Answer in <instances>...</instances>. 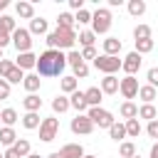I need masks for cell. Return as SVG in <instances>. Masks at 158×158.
Returning a JSON list of instances; mask_svg holds the SVG:
<instances>
[{"label": "cell", "mask_w": 158, "mask_h": 158, "mask_svg": "<svg viewBox=\"0 0 158 158\" xmlns=\"http://www.w3.org/2000/svg\"><path fill=\"white\" fill-rule=\"evenodd\" d=\"M77 42V32L74 30H67V27H57L54 32H47V49H69L74 47Z\"/></svg>", "instance_id": "obj_2"}, {"label": "cell", "mask_w": 158, "mask_h": 158, "mask_svg": "<svg viewBox=\"0 0 158 158\" xmlns=\"http://www.w3.org/2000/svg\"><path fill=\"white\" fill-rule=\"evenodd\" d=\"M84 158H99V156H84Z\"/></svg>", "instance_id": "obj_55"}, {"label": "cell", "mask_w": 158, "mask_h": 158, "mask_svg": "<svg viewBox=\"0 0 158 158\" xmlns=\"http://www.w3.org/2000/svg\"><path fill=\"white\" fill-rule=\"evenodd\" d=\"M123 0H109V7H121Z\"/></svg>", "instance_id": "obj_51"}, {"label": "cell", "mask_w": 158, "mask_h": 158, "mask_svg": "<svg viewBox=\"0 0 158 158\" xmlns=\"http://www.w3.org/2000/svg\"><path fill=\"white\" fill-rule=\"evenodd\" d=\"M12 44H15L17 54H25V52H30V49H32V35H30V30H25V27H17V30L12 32Z\"/></svg>", "instance_id": "obj_7"}, {"label": "cell", "mask_w": 158, "mask_h": 158, "mask_svg": "<svg viewBox=\"0 0 158 158\" xmlns=\"http://www.w3.org/2000/svg\"><path fill=\"white\" fill-rule=\"evenodd\" d=\"M74 20H77L79 25H86V22H91V12H89V10H79V12L74 15Z\"/></svg>", "instance_id": "obj_43"}, {"label": "cell", "mask_w": 158, "mask_h": 158, "mask_svg": "<svg viewBox=\"0 0 158 158\" xmlns=\"http://www.w3.org/2000/svg\"><path fill=\"white\" fill-rule=\"evenodd\" d=\"M74 79H86L89 77V67H86V62H81V64H77L74 67V74H72Z\"/></svg>", "instance_id": "obj_41"}, {"label": "cell", "mask_w": 158, "mask_h": 158, "mask_svg": "<svg viewBox=\"0 0 158 158\" xmlns=\"http://www.w3.org/2000/svg\"><path fill=\"white\" fill-rule=\"evenodd\" d=\"M12 148L17 151V156H20V158H27V156L32 153V151H30V141H27V138H17V143H15Z\"/></svg>", "instance_id": "obj_33"}, {"label": "cell", "mask_w": 158, "mask_h": 158, "mask_svg": "<svg viewBox=\"0 0 158 158\" xmlns=\"http://www.w3.org/2000/svg\"><path fill=\"white\" fill-rule=\"evenodd\" d=\"M7 7V0H0V10H5Z\"/></svg>", "instance_id": "obj_53"}, {"label": "cell", "mask_w": 158, "mask_h": 158, "mask_svg": "<svg viewBox=\"0 0 158 158\" xmlns=\"http://www.w3.org/2000/svg\"><path fill=\"white\" fill-rule=\"evenodd\" d=\"M138 133H141V123H138V118H128V121H126V136L138 138Z\"/></svg>", "instance_id": "obj_36"}, {"label": "cell", "mask_w": 158, "mask_h": 158, "mask_svg": "<svg viewBox=\"0 0 158 158\" xmlns=\"http://www.w3.org/2000/svg\"><path fill=\"white\" fill-rule=\"evenodd\" d=\"M146 133H148L151 138H158V118H156V121H151V123L146 126Z\"/></svg>", "instance_id": "obj_46"}, {"label": "cell", "mask_w": 158, "mask_h": 158, "mask_svg": "<svg viewBox=\"0 0 158 158\" xmlns=\"http://www.w3.org/2000/svg\"><path fill=\"white\" fill-rule=\"evenodd\" d=\"M86 116L94 121V126H99V128H111L116 121H114V114L111 111H106V109H101V106H94V109H89L86 111Z\"/></svg>", "instance_id": "obj_6"}, {"label": "cell", "mask_w": 158, "mask_h": 158, "mask_svg": "<svg viewBox=\"0 0 158 158\" xmlns=\"http://www.w3.org/2000/svg\"><path fill=\"white\" fill-rule=\"evenodd\" d=\"M59 86H62V91H64V94H69V96H72V94L77 91V79H74V77H64V79L59 81Z\"/></svg>", "instance_id": "obj_35"}, {"label": "cell", "mask_w": 158, "mask_h": 158, "mask_svg": "<svg viewBox=\"0 0 158 158\" xmlns=\"http://www.w3.org/2000/svg\"><path fill=\"white\" fill-rule=\"evenodd\" d=\"M118 86H121V79H116L114 74L104 77V79H101V84H99V89H101L104 94H116V91H118Z\"/></svg>", "instance_id": "obj_14"}, {"label": "cell", "mask_w": 158, "mask_h": 158, "mask_svg": "<svg viewBox=\"0 0 158 158\" xmlns=\"http://www.w3.org/2000/svg\"><path fill=\"white\" fill-rule=\"evenodd\" d=\"M0 25H2V27H5L10 35L17 30V25H15V17H10V15H2V17H0Z\"/></svg>", "instance_id": "obj_39"}, {"label": "cell", "mask_w": 158, "mask_h": 158, "mask_svg": "<svg viewBox=\"0 0 158 158\" xmlns=\"http://www.w3.org/2000/svg\"><path fill=\"white\" fill-rule=\"evenodd\" d=\"M69 128H72V133H77V136H89V133L94 131V121H91L86 114H77V116L72 118Z\"/></svg>", "instance_id": "obj_8"}, {"label": "cell", "mask_w": 158, "mask_h": 158, "mask_svg": "<svg viewBox=\"0 0 158 158\" xmlns=\"http://www.w3.org/2000/svg\"><path fill=\"white\" fill-rule=\"evenodd\" d=\"M133 40H151V27L148 25H136L133 27Z\"/></svg>", "instance_id": "obj_37"}, {"label": "cell", "mask_w": 158, "mask_h": 158, "mask_svg": "<svg viewBox=\"0 0 158 158\" xmlns=\"http://www.w3.org/2000/svg\"><path fill=\"white\" fill-rule=\"evenodd\" d=\"M69 7L79 12V10H84V0H69Z\"/></svg>", "instance_id": "obj_48"}, {"label": "cell", "mask_w": 158, "mask_h": 158, "mask_svg": "<svg viewBox=\"0 0 158 158\" xmlns=\"http://www.w3.org/2000/svg\"><path fill=\"white\" fill-rule=\"evenodd\" d=\"M57 133H59V121H57L54 116L42 118V126H40V141L49 143V141H54V138H57Z\"/></svg>", "instance_id": "obj_9"}, {"label": "cell", "mask_w": 158, "mask_h": 158, "mask_svg": "<svg viewBox=\"0 0 158 158\" xmlns=\"http://www.w3.org/2000/svg\"><path fill=\"white\" fill-rule=\"evenodd\" d=\"M141 64H143V57L133 49V52H128L126 57H123V62H121V69L126 72V77H136V72L141 69Z\"/></svg>", "instance_id": "obj_10"}, {"label": "cell", "mask_w": 158, "mask_h": 158, "mask_svg": "<svg viewBox=\"0 0 158 158\" xmlns=\"http://www.w3.org/2000/svg\"><path fill=\"white\" fill-rule=\"evenodd\" d=\"M111 10L109 7H99L96 12H91V32L94 35H106L111 30Z\"/></svg>", "instance_id": "obj_3"}, {"label": "cell", "mask_w": 158, "mask_h": 158, "mask_svg": "<svg viewBox=\"0 0 158 158\" xmlns=\"http://www.w3.org/2000/svg\"><path fill=\"white\" fill-rule=\"evenodd\" d=\"M15 64H17L22 72H25V69H35V67H37V57H35L32 52H25V54H17Z\"/></svg>", "instance_id": "obj_17"}, {"label": "cell", "mask_w": 158, "mask_h": 158, "mask_svg": "<svg viewBox=\"0 0 158 158\" xmlns=\"http://www.w3.org/2000/svg\"><path fill=\"white\" fill-rule=\"evenodd\" d=\"M156 116H158V109H156L153 104H143V106L138 109V118H146L148 123L156 121Z\"/></svg>", "instance_id": "obj_27"}, {"label": "cell", "mask_w": 158, "mask_h": 158, "mask_svg": "<svg viewBox=\"0 0 158 158\" xmlns=\"http://www.w3.org/2000/svg\"><path fill=\"white\" fill-rule=\"evenodd\" d=\"M121 62L123 59H118V57H109V54H99L96 59H94V67L104 74V77H109V74H116L118 69H121Z\"/></svg>", "instance_id": "obj_5"}, {"label": "cell", "mask_w": 158, "mask_h": 158, "mask_svg": "<svg viewBox=\"0 0 158 158\" xmlns=\"http://www.w3.org/2000/svg\"><path fill=\"white\" fill-rule=\"evenodd\" d=\"M20 121H22V126H25L27 131H32V128H40V126H42L40 111H25V116H22Z\"/></svg>", "instance_id": "obj_15"}, {"label": "cell", "mask_w": 158, "mask_h": 158, "mask_svg": "<svg viewBox=\"0 0 158 158\" xmlns=\"http://www.w3.org/2000/svg\"><path fill=\"white\" fill-rule=\"evenodd\" d=\"M59 153H62V158H84L86 156L84 148H81V143H64L59 148Z\"/></svg>", "instance_id": "obj_13"}, {"label": "cell", "mask_w": 158, "mask_h": 158, "mask_svg": "<svg viewBox=\"0 0 158 158\" xmlns=\"http://www.w3.org/2000/svg\"><path fill=\"white\" fill-rule=\"evenodd\" d=\"M77 40H79V44H81V47H94V42H96V35H94L91 30H81V32L77 35Z\"/></svg>", "instance_id": "obj_30"}, {"label": "cell", "mask_w": 158, "mask_h": 158, "mask_svg": "<svg viewBox=\"0 0 158 158\" xmlns=\"http://www.w3.org/2000/svg\"><path fill=\"white\" fill-rule=\"evenodd\" d=\"M133 158H141V156H138V153H136V156H133Z\"/></svg>", "instance_id": "obj_57"}, {"label": "cell", "mask_w": 158, "mask_h": 158, "mask_svg": "<svg viewBox=\"0 0 158 158\" xmlns=\"http://www.w3.org/2000/svg\"><path fill=\"white\" fill-rule=\"evenodd\" d=\"M146 79H148L151 86H158V67H151V69L146 72Z\"/></svg>", "instance_id": "obj_44"}, {"label": "cell", "mask_w": 158, "mask_h": 158, "mask_svg": "<svg viewBox=\"0 0 158 158\" xmlns=\"http://www.w3.org/2000/svg\"><path fill=\"white\" fill-rule=\"evenodd\" d=\"M67 67V54L59 49H44L37 57V74L40 77H59Z\"/></svg>", "instance_id": "obj_1"}, {"label": "cell", "mask_w": 158, "mask_h": 158, "mask_svg": "<svg viewBox=\"0 0 158 158\" xmlns=\"http://www.w3.org/2000/svg\"><path fill=\"white\" fill-rule=\"evenodd\" d=\"M40 84H42L40 74H25V81H22V86L27 89V94H35V91L40 89Z\"/></svg>", "instance_id": "obj_23"}, {"label": "cell", "mask_w": 158, "mask_h": 158, "mask_svg": "<svg viewBox=\"0 0 158 158\" xmlns=\"http://www.w3.org/2000/svg\"><path fill=\"white\" fill-rule=\"evenodd\" d=\"M0 62H2V49H0Z\"/></svg>", "instance_id": "obj_56"}, {"label": "cell", "mask_w": 158, "mask_h": 158, "mask_svg": "<svg viewBox=\"0 0 158 158\" xmlns=\"http://www.w3.org/2000/svg\"><path fill=\"white\" fill-rule=\"evenodd\" d=\"M118 52H121V40H118V37H106V40H104V54L118 57Z\"/></svg>", "instance_id": "obj_20"}, {"label": "cell", "mask_w": 158, "mask_h": 158, "mask_svg": "<svg viewBox=\"0 0 158 158\" xmlns=\"http://www.w3.org/2000/svg\"><path fill=\"white\" fill-rule=\"evenodd\" d=\"M118 153H121V158H133V156H136V146H133L131 141H123V143L118 146Z\"/></svg>", "instance_id": "obj_38"}, {"label": "cell", "mask_w": 158, "mask_h": 158, "mask_svg": "<svg viewBox=\"0 0 158 158\" xmlns=\"http://www.w3.org/2000/svg\"><path fill=\"white\" fill-rule=\"evenodd\" d=\"M81 62H84V59H81V52H77V49H72V52L67 54V64H69L72 69H74L77 64H81Z\"/></svg>", "instance_id": "obj_40"}, {"label": "cell", "mask_w": 158, "mask_h": 158, "mask_svg": "<svg viewBox=\"0 0 158 158\" xmlns=\"http://www.w3.org/2000/svg\"><path fill=\"white\" fill-rule=\"evenodd\" d=\"M138 79L136 77H123L121 79V86H118V91H121V96L126 99V101H131V99H136L138 96Z\"/></svg>", "instance_id": "obj_11"}, {"label": "cell", "mask_w": 158, "mask_h": 158, "mask_svg": "<svg viewBox=\"0 0 158 158\" xmlns=\"http://www.w3.org/2000/svg\"><path fill=\"white\" fill-rule=\"evenodd\" d=\"M2 156H5V158H20V156H17V151H15V148H7V151H5V153H2Z\"/></svg>", "instance_id": "obj_49"}, {"label": "cell", "mask_w": 158, "mask_h": 158, "mask_svg": "<svg viewBox=\"0 0 158 158\" xmlns=\"http://www.w3.org/2000/svg\"><path fill=\"white\" fill-rule=\"evenodd\" d=\"M22 106H25V111H40L42 109V99L37 94H27L22 99Z\"/></svg>", "instance_id": "obj_25"}, {"label": "cell", "mask_w": 158, "mask_h": 158, "mask_svg": "<svg viewBox=\"0 0 158 158\" xmlns=\"http://www.w3.org/2000/svg\"><path fill=\"white\" fill-rule=\"evenodd\" d=\"M69 104H72V109H77V114H86L89 111V104H86V94L84 91H74L72 96H69Z\"/></svg>", "instance_id": "obj_12"}, {"label": "cell", "mask_w": 158, "mask_h": 158, "mask_svg": "<svg viewBox=\"0 0 158 158\" xmlns=\"http://www.w3.org/2000/svg\"><path fill=\"white\" fill-rule=\"evenodd\" d=\"M7 44H12V35H10V32L0 25V49H5Z\"/></svg>", "instance_id": "obj_42"}, {"label": "cell", "mask_w": 158, "mask_h": 158, "mask_svg": "<svg viewBox=\"0 0 158 158\" xmlns=\"http://www.w3.org/2000/svg\"><path fill=\"white\" fill-rule=\"evenodd\" d=\"M69 109H72L69 96L59 94V96H54V99H52V111H54V114H64V111H69Z\"/></svg>", "instance_id": "obj_21"}, {"label": "cell", "mask_w": 158, "mask_h": 158, "mask_svg": "<svg viewBox=\"0 0 158 158\" xmlns=\"http://www.w3.org/2000/svg\"><path fill=\"white\" fill-rule=\"evenodd\" d=\"M128 12L133 15V17H141L143 12H146V0H128Z\"/></svg>", "instance_id": "obj_29"}, {"label": "cell", "mask_w": 158, "mask_h": 158, "mask_svg": "<svg viewBox=\"0 0 158 158\" xmlns=\"http://www.w3.org/2000/svg\"><path fill=\"white\" fill-rule=\"evenodd\" d=\"M30 35H47V20L42 17L30 20Z\"/></svg>", "instance_id": "obj_28"}, {"label": "cell", "mask_w": 158, "mask_h": 158, "mask_svg": "<svg viewBox=\"0 0 158 158\" xmlns=\"http://www.w3.org/2000/svg\"><path fill=\"white\" fill-rule=\"evenodd\" d=\"M109 136H111L116 143H118V141L123 143V138H126V123H114V126L109 128Z\"/></svg>", "instance_id": "obj_31"}, {"label": "cell", "mask_w": 158, "mask_h": 158, "mask_svg": "<svg viewBox=\"0 0 158 158\" xmlns=\"http://www.w3.org/2000/svg\"><path fill=\"white\" fill-rule=\"evenodd\" d=\"M148 158H158V143L151 146V156H148Z\"/></svg>", "instance_id": "obj_50"}, {"label": "cell", "mask_w": 158, "mask_h": 158, "mask_svg": "<svg viewBox=\"0 0 158 158\" xmlns=\"http://www.w3.org/2000/svg\"><path fill=\"white\" fill-rule=\"evenodd\" d=\"M118 114L128 121V118H138V106L133 104V101H123L121 106H118Z\"/></svg>", "instance_id": "obj_22"}, {"label": "cell", "mask_w": 158, "mask_h": 158, "mask_svg": "<svg viewBox=\"0 0 158 158\" xmlns=\"http://www.w3.org/2000/svg\"><path fill=\"white\" fill-rule=\"evenodd\" d=\"M0 143L7 146V148H12V146L17 143V133H15V128H10V126H0Z\"/></svg>", "instance_id": "obj_19"}, {"label": "cell", "mask_w": 158, "mask_h": 158, "mask_svg": "<svg viewBox=\"0 0 158 158\" xmlns=\"http://www.w3.org/2000/svg\"><path fill=\"white\" fill-rule=\"evenodd\" d=\"M17 118H20V116H17L15 109H2V111H0V123H2V126H10V128H12V126L17 123Z\"/></svg>", "instance_id": "obj_26"}, {"label": "cell", "mask_w": 158, "mask_h": 158, "mask_svg": "<svg viewBox=\"0 0 158 158\" xmlns=\"http://www.w3.org/2000/svg\"><path fill=\"white\" fill-rule=\"evenodd\" d=\"M99 54H96V47H84L81 49V59H96Z\"/></svg>", "instance_id": "obj_45"}, {"label": "cell", "mask_w": 158, "mask_h": 158, "mask_svg": "<svg viewBox=\"0 0 158 158\" xmlns=\"http://www.w3.org/2000/svg\"><path fill=\"white\" fill-rule=\"evenodd\" d=\"M0 79H5L7 84H20V81H25V72H22L15 62L2 59V62H0Z\"/></svg>", "instance_id": "obj_4"}, {"label": "cell", "mask_w": 158, "mask_h": 158, "mask_svg": "<svg viewBox=\"0 0 158 158\" xmlns=\"http://www.w3.org/2000/svg\"><path fill=\"white\" fill-rule=\"evenodd\" d=\"M7 96H10V84H7L5 79H0V101L7 99Z\"/></svg>", "instance_id": "obj_47"}, {"label": "cell", "mask_w": 158, "mask_h": 158, "mask_svg": "<svg viewBox=\"0 0 158 158\" xmlns=\"http://www.w3.org/2000/svg\"><path fill=\"white\" fill-rule=\"evenodd\" d=\"M74 15L72 12H59V17H57V27H67V30H74Z\"/></svg>", "instance_id": "obj_32"}, {"label": "cell", "mask_w": 158, "mask_h": 158, "mask_svg": "<svg viewBox=\"0 0 158 158\" xmlns=\"http://www.w3.org/2000/svg\"><path fill=\"white\" fill-rule=\"evenodd\" d=\"M27 158H42V156H40V153H30Z\"/></svg>", "instance_id": "obj_54"}, {"label": "cell", "mask_w": 158, "mask_h": 158, "mask_svg": "<svg viewBox=\"0 0 158 158\" xmlns=\"http://www.w3.org/2000/svg\"><path fill=\"white\" fill-rule=\"evenodd\" d=\"M86 104H89V109H94V106H101V99H104V91L99 89V86H89L86 91Z\"/></svg>", "instance_id": "obj_18"}, {"label": "cell", "mask_w": 158, "mask_h": 158, "mask_svg": "<svg viewBox=\"0 0 158 158\" xmlns=\"http://www.w3.org/2000/svg\"><path fill=\"white\" fill-rule=\"evenodd\" d=\"M153 44H156V42H153V37H151V40H136V52L143 57V54H148V52L153 49Z\"/></svg>", "instance_id": "obj_34"}, {"label": "cell", "mask_w": 158, "mask_h": 158, "mask_svg": "<svg viewBox=\"0 0 158 158\" xmlns=\"http://www.w3.org/2000/svg\"><path fill=\"white\" fill-rule=\"evenodd\" d=\"M0 158H5V156H2V153H0Z\"/></svg>", "instance_id": "obj_58"}, {"label": "cell", "mask_w": 158, "mask_h": 158, "mask_svg": "<svg viewBox=\"0 0 158 158\" xmlns=\"http://www.w3.org/2000/svg\"><path fill=\"white\" fill-rule=\"evenodd\" d=\"M15 12H17L22 20H35V5L27 2V0H20V2L15 5Z\"/></svg>", "instance_id": "obj_16"}, {"label": "cell", "mask_w": 158, "mask_h": 158, "mask_svg": "<svg viewBox=\"0 0 158 158\" xmlns=\"http://www.w3.org/2000/svg\"><path fill=\"white\" fill-rule=\"evenodd\" d=\"M47 158H62V153H59V151H54V153H49Z\"/></svg>", "instance_id": "obj_52"}, {"label": "cell", "mask_w": 158, "mask_h": 158, "mask_svg": "<svg viewBox=\"0 0 158 158\" xmlns=\"http://www.w3.org/2000/svg\"><path fill=\"white\" fill-rule=\"evenodd\" d=\"M156 96H158V91H156V86H151V84H146V86L138 89V99H141L143 104H153Z\"/></svg>", "instance_id": "obj_24"}]
</instances>
